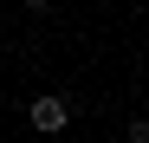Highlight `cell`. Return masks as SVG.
<instances>
[{
	"label": "cell",
	"instance_id": "1",
	"mask_svg": "<svg viewBox=\"0 0 149 143\" xmlns=\"http://www.w3.org/2000/svg\"><path fill=\"white\" fill-rule=\"evenodd\" d=\"M26 117H33V130H65V124H71V104H65V98H33Z\"/></svg>",
	"mask_w": 149,
	"mask_h": 143
}]
</instances>
